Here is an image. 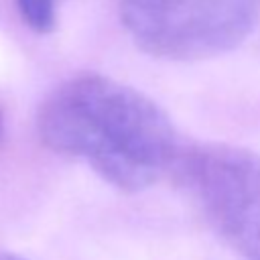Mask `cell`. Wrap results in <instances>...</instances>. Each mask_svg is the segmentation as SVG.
Listing matches in <instances>:
<instances>
[{
  "mask_svg": "<svg viewBox=\"0 0 260 260\" xmlns=\"http://www.w3.org/2000/svg\"><path fill=\"white\" fill-rule=\"evenodd\" d=\"M37 134L49 150L87 162L126 193L173 177L187 146L156 102L98 73L57 85L37 112Z\"/></svg>",
  "mask_w": 260,
  "mask_h": 260,
  "instance_id": "1",
  "label": "cell"
},
{
  "mask_svg": "<svg viewBox=\"0 0 260 260\" xmlns=\"http://www.w3.org/2000/svg\"><path fill=\"white\" fill-rule=\"evenodd\" d=\"M260 18V0H120L134 45L167 61H203L240 47Z\"/></svg>",
  "mask_w": 260,
  "mask_h": 260,
  "instance_id": "2",
  "label": "cell"
},
{
  "mask_svg": "<svg viewBox=\"0 0 260 260\" xmlns=\"http://www.w3.org/2000/svg\"><path fill=\"white\" fill-rule=\"evenodd\" d=\"M173 177L217 234L260 260V154L234 144H187Z\"/></svg>",
  "mask_w": 260,
  "mask_h": 260,
  "instance_id": "3",
  "label": "cell"
},
{
  "mask_svg": "<svg viewBox=\"0 0 260 260\" xmlns=\"http://www.w3.org/2000/svg\"><path fill=\"white\" fill-rule=\"evenodd\" d=\"M22 22L39 32L49 35L57 26V6L61 0H14Z\"/></svg>",
  "mask_w": 260,
  "mask_h": 260,
  "instance_id": "4",
  "label": "cell"
},
{
  "mask_svg": "<svg viewBox=\"0 0 260 260\" xmlns=\"http://www.w3.org/2000/svg\"><path fill=\"white\" fill-rule=\"evenodd\" d=\"M0 260H26L18 254H12V252H0Z\"/></svg>",
  "mask_w": 260,
  "mask_h": 260,
  "instance_id": "5",
  "label": "cell"
},
{
  "mask_svg": "<svg viewBox=\"0 0 260 260\" xmlns=\"http://www.w3.org/2000/svg\"><path fill=\"white\" fill-rule=\"evenodd\" d=\"M4 130H6V122H4V112L0 108V142L4 140Z\"/></svg>",
  "mask_w": 260,
  "mask_h": 260,
  "instance_id": "6",
  "label": "cell"
}]
</instances>
